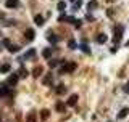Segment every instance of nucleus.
Wrapping results in <instances>:
<instances>
[{"label": "nucleus", "mask_w": 129, "mask_h": 122, "mask_svg": "<svg viewBox=\"0 0 129 122\" xmlns=\"http://www.w3.org/2000/svg\"><path fill=\"white\" fill-rule=\"evenodd\" d=\"M123 26H116V29H115V37H113V42H115V45H118L120 43V40H121V37H123Z\"/></svg>", "instance_id": "obj_1"}, {"label": "nucleus", "mask_w": 129, "mask_h": 122, "mask_svg": "<svg viewBox=\"0 0 129 122\" xmlns=\"http://www.w3.org/2000/svg\"><path fill=\"white\" fill-rule=\"evenodd\" d=\"M74 69H76V63H64V61H63L62 72H73Z\"/></svg>", "instance_id": "obj_2"}, {"label": "nucleus", "mask_w": 129, "mask_h": 122, "mask_svg": "<svg viewBox=\"0 0 129 122\" xmlns=\"http://www.w3.org/2000/svg\"><path fill=\"white\" fill-rule=\"evenodd\" d=\"M18 79H19V76H18V74H11V76L8 77V80H6V84H8V85H16Z\"/></svg>", "instance_id": "obj_3"}, {"label": "nucleus", "mask_w": 129, "mask_h": 122, "mask_svg": "<svg viewBox=\"0 0 129 122\" xmlns=\"http://www.w3.org/2000/svg\"><path fill=\"white\" fill-rule=\"evenodd\" d=\"M18 5H19V0H6V2H5L6 8H16Z\"/></svg>", "instance_id": "obj_4"}, {"label": "nucleus", "mask_w": 129, "mask_h": 122, "mask_svg": "<svg viewBox=\"0 0 129 122\" xmlns=\"http://www.w3.org/2000/svg\"><path fill=\"white\" fill-rule=\"evenodd\" d=\"M76 103H77V95H71V96L68 98V101H66L68 106H76Z\"/></svg>", "instance_id": "obj_5"}, {"label": "nucleus", "mask_w": 129, "mask_h": 122, "mask_svg": "<svg viewBox=\"0 0 129 122\" xmlns=\"http://www.w3.org/2000/svg\"><path fill=\"white\" fill-rule=\"evenodd\" d=\"M34 35H36V34H34V30H32V29H28V30H26V34H24L26 42H31V40H34Z\"/></svg>", "instance_id": "obj_6"}, {"label": "nucleus", "mask_w": 129, "mask_h": 122, "mask_svg": "<svg viewBox=\"0 0 129 122\" xmlns=\"http://www.w3.org/2000/svg\"><path fill=\"white\" fill-rule=\"evenodd\" d=\"M18 76L21 77V79H26V77L29 76V72H28V69L26 67H19V71H18Z\"/></svg>", "instance_id": "obj_7"}, {"label": "nucleus", "mask_w": 129, "mask_h": 122, "mask_svg": "<svg viewBox=\"0 0 129 122\" xmlns=\"http://www.w3.org/2000/svg\"><path fill=\"white\" fill-rule=\"evenodd\" d=\"M42 72H44V69H42V67H40V66H37V67H36V69H34V71H32V76H34V77H36V79H39V77H40V76H42Z\"/></svg>", "instance_id": "obj_8"}, {"label": "nucleus", "mask_w": 129, "mask_h": 122, "mask_svg": "<svg viewBox=\"0 0 129 122\" xmlns=\"http://www.w3.org/2000/svg\"><path fill=\"white\" fill-rule=\"evenodd\" d=\"M128 114H129V108H123V109L118 113V119H124Z\"/></svg>", "instance_id": "obj_9"}, {"label": "nucleus", "mask_w": 129, "mask_h": 122, "mask_svg": "<svg viewBox=\"0 0 129 122\" xmlns=\"http://www.w3.org/2000/svg\"><path fill=\"white\" fill-rule=\"evenodd\" d=\"M6 95H11V93H10V90H8L6 85H2L0 87V96H6Z\"/></svg>", "instance_id": "obj_10"}, {"label": "nucleus", "mask_w": 129, "mask_h": 122, "mask_svg": "<svg viewBox=\"0 0 129 122\" xmlns=\"http://www.w3.org/2000/svg\"><path fill=\"white\" fill-rule=\"evenodd\" d=\"M60 21H66V23H73V24H74L77 19H74L73 16H60Z\"/></svg>", "instance_id": "obj_11"}, {"label": "nucleus", "mask_w": 129, "mask_h": 122, "mask_svg": "<svg viewBox=\"0 0 129 122\" xmlns=\"http://www.w3.org/2000/svg\"><path fill=\"white\" fill-rule=\"evenodd\" d=\"M107 40H108L107 34H98V35H97V42H98V43H105Z\"/></svg>", "instance_id": "obj_12"}, {"label": "nucleus", "mask_w": 129, "mask_h": 122, "mask_svg": "<svg viewBox=\"0 0 129 122\" xmlns=\"http://www.w3.org/2000/svg\"><path fill=\"white\" fill-rule=\"evenodd\" d=\"M44 21H45V19H44V16H40V15H37L36 18H34V23H36L37 26H42V24H44Z\"/></svg>", "instance_id": "obj_13"}, {"label": "nucleus", "mask_w": 129, "mask_h": 122, "mask_svg": "<svg viewBox=\"0 0 129 122\" xmlns=\"http://www.w3.org/2000/svg\"><path fill=\"white\" fill-rule=\"evenodd\" d=\"M40 117H42L44 121H47L50 117V111L49 109H42V111H40Z\"/></svg>", "instance_id": "obj_14"}, {"label": "nucleus", "mask_w": 129, "mask_h": 122, "mask_svg": "<svg viewBox=\"0 0 129 122\" xmlns=\"http://www.w3.org/2000/svg\"><path fill=\"white\" fill-rule=\"evenodd\" d=\"M8 50H10L11 53H16V52H19V50H21V47H19V45H11V43H10V45H8Z\"/></svg>", "instance_id": "obj_15"}, {"label": "nucleus", "mask_w": 129, "mask_h": 122, "mask_svg": "<svg viewBox=\"0 0 129 122\" xmlns=\"http://www.w3.org/2000/svg\"><path fill=\"white\" fill-rule=\"evenodd\" d=\"M77 48H79V50H82V52H86V53H89V55H90V48L86 45V43H81V45H77Z\"/></svg>", "instance_id": "obj_16"}, {"label": "nucleus", "mask_w": 129, "mask_h": 122, "mask_svg": "<svg viewBox=\"0 0 129 122\" xmlns=\"http://www.w3.org/2000/svg\"><path fill=\"white\" fill-rule=\"evenodd\" d=\"M64 92H66V87H64L63 84H60V85L57 87V93H58V95H62V93H64Z\"/></svg>", "instance_id": "obj_17"}, {"label": "nucleus", "mask_w": 129, "mask_h": 122, "mask_svg": "<svg viewBox=\"0 0 129 122\" xmlns=\"http://www.w3.org/2000/svg\"><path fill=\"white\" fill-rule=\"evenodd\" d=\"M55 108H57V111H58V113H63V111H64V103H62V101H58Z\"/></svg>", "instance_id": "obj_18"}, {"label": "nucleus", "mask_w": 129, "mask_h": 122, "mask_svg": "<svg viewBox=\"0 0 129 122\" xmlns=\"http://www.w3.org/2000/svg\"><path fill=\"white\" fill-rule=\"evenodd\" d=\"M34 56H36V50H34V48H31V50H29L28 53H26V58H28V60L34 58Z\"/></svg>", "instance_id": "obj_19"}, {"label": "nucleus", "mask_w": 129, "mask_h": 122, "mask_svg": "<svg viewBox=\"0 0 129 122\" xmlns=\"http://www.w3.org/2000/svg\"><path fill=\"white\" fill-rule=\"evenodd\" d=\"M42 55H44V58H50V56H52V50H50V48H45Z\"/></svg>", "instance_id": "obj_20"}, {"label": "nucleus", "mask_w": 129, "mask_h": 122, "mask_svg": "<svg viewBox=\"0 0 129 122\" xmlns=\"http://www.w3.org/2000/svg\"><path fill=\"white\" fill-rule=\"evenodd\" d=\"M44 84H45V85H50V84H52V74H47V76H45Z\"/></svg>", "instance_id": "obj_21"}, {"label": "nucleus", "mask_w": 129, "mask_h": 122, "mask_svg": "<svg viewBox=\"0 0 129 122\" xmlns=\"http://www.w3.org/2000/svg\"><path fill=\"white\" fill-rule=\"evenodd\" d=\"M97 5H98V3H97V0H90V2H89V10L97 8Z\"/></svg>", "instance_id": "obj_22"}, {"label": "nucleus", "mask_w": 129, "mask_h": 122, "mask_svg": "<svg viewBox=\"0 0 129 122\" xmlns=\"http://www.w3.org/2000/svg\"><path fill=\"white\" fill-rule=\"evenodd\" d=\"M26 122H37V119H36V114H29V116H28V119H26Z\"/></svg>", "instance_id": "obj_23"}, {"label": "nucleus", "mask_w": 129, "mask_h": 122, "mask_svg": "<svg viewBox=\"0 0 129 122\" xmlns=\"http://www.w3.org/2000/svg\"><path fill=\"white\" fill-rule=\"evenodd\" d=\"M57 8H58L60 11H63V10L66 8V3H64V2H58V5H57Z\"/></svg>", "instance_id": "obj_24"}, {"label": "nucleus", "mask_w": 129, "mask_h": 122, "mask_svg": "<svg viewBox=\"0 0 129 122\" xmlns=\"http://www.w3.org/2000/svg\"><path fill=\"white\" fill-rule=\"evenodd\" d=\"M0 72H10V64H3L2 69H0Z\"/></svg>", "instance_id": "obj_25"}, {"label": "nucleus", "mask_w": 129, "mask_h": 122, "mask_svg": "<svg viewBox=\"0 0 129 122\" xmlns=\"http://www.w3.org/2000/svg\"><path fill=\"white\" fill-rule=\"evenodd\" d=\"M68 47H69V48H77V43L76 42H74V40H69V42H68Z\"/></svg>", "instance_id": "obj_26"}, {"label": "nucleus", "mask_w": 129, "mask_h": 122, "mask_svg": "<svg viewBox=\"0 0 129 122\" xmlns=\"http://www.w3.org/2000/svg\"><path fill=\"white\" fill-rule=\"evenodd\" d=\"M57 64H58V61H57V60H50V61H49V66H50V67H55Z\"/></svg>", "instance_id": "obj_27"}, {"label": "nucleus", "mask_w": 129, "mask_h": 122, "mask_svg": "<svg viewBox=\"0 0 129 122\" xmlns=\"http://www.w3.org/2000/svg\"><path fill=\"white\" fill-rule=\"evenodd\" d=\"M49 40H50L52 43H57V42H58V40H57V37H55V35H52V34L49 35Z\"/></svg>", "instance_id": "obj_28"}, {"label": "nucleus", "mask_w": 129, "mask_h": 122, "mask_svg": "<svg viewBox=\"0 0 129 122\" xmlns=\"http://www.w3.org/2000/svg\"><path fill=\"white\" fill-rule=\"evenodd\" d=\"M81 5H82V3H81V0H77V2H74V6H73V8H74V10H77Z\"/></svg>", "instance_id": "obj_29"}, {"label": "nucleus", "mask_w": 129, "mask_h": 122, "mask_svg": "<svg viewBox=\"0 0 129 122\" xmlns=\"http://www.w3.org/2000/svg\"><path fill=\"white\" fill-rule=\"evenodd\" d=\"M3 45H5L6 48H8V45H10V40H8V39H5V40H3Z\"/></svg>", "instance_id": "obj_30"}, {"label": "nucleus", "mask_w": 129, "mask_h": 122, "mask_svg": "<svg viewBox=\"0 0 129 122\" xmlns=\"http://www.w3.org/2000/svg\"><path fill=\"white\" fill-rule=\"evenodd\" d=\"M74 26H76V28H81V26H82V23H81V21H76V23H74Z\"/></svg>", "instance_id": "obj_31"}, {"label": "nucleus", "mask_w": 129, "mask_h": 122, "mask_svg": "<svg viewBox=\"0 0 129 122\" xmlns=\"http://www.w3.org/2000/svg\"><path fill=\"white\" fill-rule=\"evenodd\" d=\"M86 19H87V21H94V16H90V15H87V18H86Z\"/></svg>", "instance_id": "obj_32"}, {"label": "nucleus", "mask_w": 129, "mask_h": 122, "mask_svg": "<svg viewBox=\"0 0 129 122\" xmlns=\"http://www.w3.org/2000/svg\"><path fill=\"white\" fill-rule=\"evenodd\" d=\"M124 90H126V92H129V82L126 84V85H124Z\"/></svg>", "instance_id": "obj_33"}, {"label": "nucleus", "mask_w": 129, "mask_h": 122, "mask_svg": "<svg viewBox=\"0 0 129 122\" xmlns=\"http://www.w3.org/2000/svg\"><path fill=\"white\" fill-rule=\"evenodd\" d=\"M107 2H110V3H113V2H115V0H107Z\"/></svg>", "instance_id": "obj_34"}, {"label": "nucleus", "mask_w": 129, "mask_h": 122, "mask_svg": "<svg viewBox=\"0 0 129 122\" xmlns=\"http://www.w3.org/2000/svg\"><path fill=\"white\" fill-rule=\"evenodd\" d=\"M2 18H3V15H2V13H0V19H2Z\"/></svg>", "instance_id": "obj_35"}, {"label": "nucleus", "mask_w": 129, "mask_h": 122, "mask_svg": "<svg viewBox=\"0 0 129 122\" xmlns=\"http://www.w3.org/2000/svg\"><path fill=\"white\" fill-rule=\"evenodd\" d=\"M126 45H128V47H129V40H128V42H126Z\"/></svg>", "instance_id": "obj_36"}]
</instances>
